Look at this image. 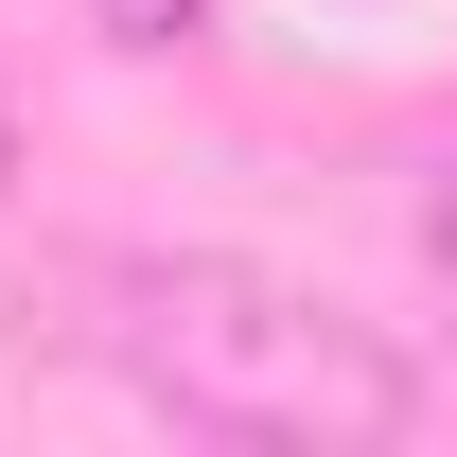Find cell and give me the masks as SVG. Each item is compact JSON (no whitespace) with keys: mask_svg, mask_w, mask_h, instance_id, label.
Wrapping results in <instances>:
<instances>
[{"mask_svg":"<svg viewBox=\"0 0 457 457\" xmlns=\"http://www.w3.org/2000/svg\"><path fill=\"white\" fill-rule=\"evenodd\" d=\"M88 18H106L123 54H176V36H212V0H88Z\"/></svg>","mask_w":457,"mask_h":457,"instance_id":"7a4b0ae2","label":"cell"},{"mask_svg":"<svg viewBox=\"0 0 457 457\" xmlns=\"http://www.w3.org/2000/svg\"><path fill=\"white\" fill-rule=\"evenodd\" d=\"M88 352L194 440H404L422 370L387 317L246 264V246H123L88 264Z\"/></svg>","mask_w":457,"mask_h":457,"instance_id":"6da1fadb","label":"cell"},{"mask_svg":"<svg viewBox=\"0 0 457 457\" xmlns=\"http://www.w3.org/2000/svg\"><path fill=\"white\" fill-rule=\"evenodd\" d=\"M422 264H440V299H457V141L422 159Z\"/></svg>","mask_w":457,"mask_h":457,"instance_id":"3957f363","label":"cell"},{"mask_svg":"<svg viewBox=\"0 0 457 457\" xmlns=\"http://www.w3.org/2000/svg\"><path fill=\"white\" fill-rule=\"evenodd\" d=\"M0 176H18V88H0Z\"/></svg>","mask_w":457,"mask_h":457,"instance_id":"277c9868","label":"cell"}]
</instances>
